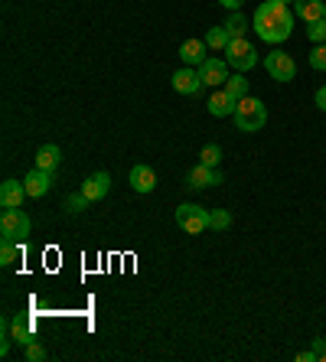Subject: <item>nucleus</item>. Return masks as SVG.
<instances>
[{
	"label": "nucleus",
	"mask_w": 326,
	"mask_h": 362,
	"mask_svg": "<svg viewBox=\"0 0 326 362\" xmlns=\"http://www.w3.org/2000/svg\"><path fill=\"white\" fill-rule=\"evenodd\" d=\"M199 163H205V167H219V163H222V147H219V144H205L203 153H199Z\"/></svg>",
	"instance_id": "5701e85b"
},
{
	"label": "nucleus",
	"mask_w": 326,
	"mask_h": 362,
	"mask_svg": "<svg viewBox=\"0 0 326 362\" xmlns=\"http://www.w3.org/2000/svg\"><path fill=\"white\" fill-rule=\"evenodd\" d=\"M219 4H222L225 10H242V4H245V0H219Z\"/></svg>",
	"instance_id": "c756f323"
},
{
	"label": "nucleus",
	"mask_w": 326,
	"mask_h": 362,
	"mask_svg": "<svg viewBox=\"0 0 326 362\" xmlns=\"http://www.w3.org/2000/svg\"><path fill=\"white\" fill-rule=\"evenodd\" d=\"M222 88L235 98V102H238V98L248 95V78H245V72H235V76L225 78V85H222Z\"/></svg>",
	"instance_id": "aec40b11"
},
{
	"label": "nucleus",
	"mask_w": 326,
	"mask_h": 362,
	"mask_svg": "<svg viewBox=\"0 0 326 362\" xmlns=\"http://www.w3.org/2000/svg\"><path fill=\"white\" fill-rule=\"evenodd\" d=\"M310 69L326 72V43H317V46H313V53H310Z\"/></svg>",
	"instance_id": "bb28decb"
},
{
	"label": "nucleus",
	"mask_w": 326,
	"mask_h": 362,
	"mask_svg": "<svg viewBox=\"0 0 326 362\" xmlns=\"http://www.w3.org/2000/svg\"><path fill=\"white\" fill-rule=\"evenodd\" d=\"M23 356H27L29 362H43L46 359V349H43L39 343H29V346H23Z\"/></svg>",
	"instance_id": "cd10ccee"
},
{
	"label": "nucleus",
	"mask_w": 326,
	"mask_h": 362,
	"mask_svg": "<svg viewBox=\"0 0 326 362\" xmlns=\"http://www.w3.org/2000/svg\"><path fill=\"white\" fill-rule=\"evenodd\" d=\"M128 183H130V190L134 193H154L157 190V173L150 170L147 163H137V167H130V176H128Z\"/></svg>",
	"instance_id": "f8f14e48"
},
{
	"label": "nucleus",
	"mask_w": 326,
	"mask_h": 362,
	"mask_svg": "<svg viewBox=\"0 0 326 362\" xmlns=\"http://www.w3.org/2000/svg\"><path fill=\"white\" fill-rule=\"evenodd\" d=\"M88 202H92V200H88L82 190H79V193H69V196H65V212H82Z\"/></svg>",
	"instance_id": "b1692460"
},
{
	"label": "nucleus",
	"mask_w": 326,
	"mask_h": 362,
	"mask_svg": "<svg viewBox=\"0 0 326 362\" xmlns=\"http://www.w3.org/2000/svg\"><path fill=\"white\" fill-rule=\"evenodd\" d=\"M297 359L300 362H313L317 359V353H313V349H304V353H297Z\"/></svg>",
	"instance_id": "2f4dec72"
},
{
	"label": "nucleus",
	"mask_w": 326,
	"mask_h": 362,
	"mask_svg": "<svg viewBox=\"0 0 326 362\" xmlns=\"http://www.w3.org/2000/svg\"><path fill=\"white\" fill-rule=\"evenodd\" d=\"M82 193H85V196H88V200H92V202L104 200V196L111 193V173L98 170V173H92V176H85V183H82Z\"/></svg>",
	"instance_id": "ddd939ff"
},
{
	"label": "nucleus",
	"mask_w": 326,
	"mask_h": 362,
	"mask_svg": "<svg viewBox=\"0 0 326 362\" xmlns=\"http://www.w3.org/2000/svg\"><path fill=\"white\" fill-rule=\"evenodd\" d=\"M313 102H317V108L326 115V85H323V88H317V98H313Z\"/></svg>",
	"instance_id": "c85d7f7f"
},
{
	"label": "nucleus",
	"mask_w": 326,
	"mask_h": 362,
	"mask_svg": "<svg viewBox=\"0 0 326 362\" xmlns=\"http://www.w3.org/2000/svg\"><path fill=\"white\" fill-rule=\"evenodd\" d=\"M205 46L215 49V53H225V46H229V33H225V27L209 29V33H205Z\"/></svg>",
	"instance_id": "412c9836"
},
{
	"label": "nucleus",
	"mask_w": 326,
	"mask_h": 362,
	"mask_svg": "<svg viewBox=\"0 0 326 362\" xmlns=\"http://www.w3.org/2000/svg\"><path fill=\"white\" fill-rule=\"evenodd\" d=\"M235 105H238V102H235L225 88H219V92L209 98V115L212 118H229V115H235Z\"/></svg>",
	"instance_id": "2eb2a0df"
},
{
	"label": "nucleus",
	"mask_w": 326,
	"mask_h": 362,
	"mask_svg": "<svg viewBox=\"0 0 326 362\" xmlns=\"http://www.w3.org/2000/svg\"><path fill=\"white\" fill-rule=\"evenodd\" d=\"M23 200H29V196H27V186L20 180L0 183V206L4 209H23Z\"/></svg>",
	"instance_id": "9b49d317"
},
{
	"label": "nucleus",
	"mask_w": 326,
	"mask_h": 362,
	"mask_svg": "<svg viewBox=\"0 0 326 362\" xmlns=\"http://www.w3.org/2000/svg\"><path fill=\"white\" fill-rule=\"evenodd\" d=\"M209 222H212V209H203V206H196V202H183L177 206V225L186 235H203L209 229Z\"/></svg>",
	"instance_id": "7ed1b4c3"
},
{
	"label": "nucleus",
	"mask_w": 326,
	"mask_h": 362,
	"mask_svg": "<svg viewBox=\"0 0 326 362\" xmlns=\"http://www.w3.org/2000/svg\"><path fill=\"white\" fill-rule=\"evenodd\" d=\"M23 186H27V196H29V200H43V196L53 190V173L33 167V170L23 176Z\"/></svg>",
	"instance_id": "6e6552de"
},
{
	"label": "nucleus",
	"mask_w": 326,
	"mask_h": 362,
	"mask_svg": "<svg viewBox=\"0 0 326 362\" xmlns=\"http://www.w3.org/2000/svg\"><path fill=\"white\" fill-rule=\"evenodd\" d=\"M232 121H235L238 131L254 134V131H261V127L268 124V108H264V102H258V98L245 95V98H238V105H235Z\"/></svg>",
	"instance_id": "f03ea898"
},
{
	"label": "nucleus",
	"mask_w": 326,
	"mask_h": 362,
	"mask_svg": "<svg viewBox=\"0 0 326 362\" xmlns=\"http://www.w3.org/2000/svg\"><path fill=\"white\" fill-rule=\"evenodd\" d=\"M307 39L317 46V43H326V17L317 20V23H307Z\"/></svg>",
	"instance_id": "a878e982"
},
{
	"label": "nucleus",
	"mask_w": 326,
	"mask_h": 362,
	"mask_svg": "<svg viewBox=\"0 0 326 362\" xmlns=\"http://www.w3.org/2000/svg\"><path fill=\"white\" fill-rule=\"evenodd\" d=\"M225 183V176L219 173V167H205V163H196L193 170H189V190H203V186H219Z\"/></svg>",
	"instance_id": "9d476101"
},
{
	"label": "nucleus",
	"mask_w": 326,
	"mask_h": 362,
	"mask_svg": "<svg viewBox=\"0 0 326 362\" xmlns=\"http://www.w3.org/2000/svg\"><path fill=\"white\" fill-rule=\"evenodd\" d=\"M229 225H232V212L229 209H212V222H209V229L225 232Z\"/></svg>",
	"instance_id": "393cba45"
},
{
	"label": "nucleus",
	"mask_w": 326,
	"mask_h": 362,
	"mask_svg": "<svg viewBox=\"0 0 326 362\" xmlns=\"http://www.w3.org/2000/svg\"><path fill=\"white\" fill-rule=\"evenodd\" d=\"M294 10L287 4H280V0H264L258 10H254V33L258 39L271 43V46H278L284 39L294 33Z\"/></svg>",
	"instance_id": "f257e3e1"
},
{
	"label": "nucleus",
	"mask_w": 326,
	"mask_h": 362,
	"mask_svg": "<svg viewBox=\"0 0 326 362\" xmlns=\"http://www.w3.org/2000/svg\"><path fill=\"white\" fill-rule=\"evenodd\" d=\"M196 72H199V78H203L205 85H225V78H229V62H225V59H215V56H209L203 62V66L196 69Z\"/></svg>",
	"instance_id": "1a4fd4ad"
},
{
	"label": "nucleus",
	"mask_w": 326,
	"mask_h": 362,
	"mask_svg": "<svg viewBox=\"0 0 326 362\" xmlns=\"http://www.w3.org/2000/svg\"><path fill=\"white\" fill-rule=\"evenodd\" d=\"M170 85H173V92H179V95H199L203 92V78H199V72H193L189 66H183V69H177L173 72V78H170Z\"/></svg>",
	"instance_id": "0eeeda50"
},
{
	"label": "nucleus",
	"mask_w": 326,
	"mask_h": 362,
	"mask_svg": "<svg viewBox=\"0 0 326 362\" xmlns=\"http://www.w3.org/2000/svg\"><path fill=\"white\" fill-rule=\"evenodd\" d=\"M323 7H326V0H294V17L307 20V23H317V20H323Z\"/></svg>",
	"instance_id": "dca6fc26"
},
{
	"label": "nucleus",
	"mask_w": 326,
	"mask_h": 362,
	"mask_svg": "<svg viewBox=\"0 0 326 362\" xmlns=\"http://www.w3.org/2000/svg\"><path fill=\"white\" fill-rule=\"evenodd\" d=\"M323 17H326V7H323Z\"/></svg>",
	"instance_id": "473e14b6"
},
{
	"label": "nucleus",
	"mask_w": 326,
	"mask_h": 362,
	"mask_svg": "<svg viewBox=\"0 0 326 362\" xmlns=\"http://www.w3.org/2000/svg\"><path fill=\"white\" fill-rule=\"evenodd\" d=\"M20 255V242L17 239H0V265L10 267Z\"/></svg>",
	"instance_id": "4be33fe9"
},
{
	"label": "nucleus",
	"mask_w": 326,
	"mask_h": 362,
	"mask_svg": "<svg viewBox=\"0 0 326 362\" xmlns=\"http://www.w3.org/2000/svg\"><path fill=\"white\" fill-rule=\"evenodd\" d=\"M313 353H317V359L326 353V340H320V336H317V340H313Z\"/></svg>",
	"instance_id": "7c9ffc66"
},
{
	"label": "nucleus",
	"mask_w": 326,
	"mask_h": 362,
	"mask_svg": "<svg viewBox=\"0 0 326 362\" xmlns=\"http://www.w3.org/2000/svg\"><path fill=\"white\" fill-rule=\"evenodd\" d=\"M280 4H287V0H280Z\"/></svg>",
	"instance_id": "72a5a7b5"
},
{
	"label": "nucleus",
	"mask_w": 326,
	"mask_h": 362,
	"mask_svg": "<svg viewBox=\"0 0 326 362\" xmlns=\"http://www.w3.org/2000/svg\"><path fill=\"white\" fill-rule=\"evenodd\" d=\"M225 62L235 69V72H248V69L258 66V53L248 39H229V46H225Z\"/></svg>",
	"instance_id": "20e7f679"
},
{
	"label": "nucleus",
	"mask_w": 326,
	"mask_h": 362,
	"mask_svg": "<svg viewBox=\"0 0 326 362\" xmlns=\"http://www.w3.org/2000/svg\"><path fill=\"white\" fill-rule=\"evenodd\" d=\"M222 27H225V33H229V39H242L245 33H248V20H245L242 10H232Z\"/></svg>",
	"instance_id": "6ab92c4d"
},
{
	"label": "nucleus",
	"mask_w": 326,
	"mask_h": 362,
	"mask_svg": "<svg viewBox=\"0 0 326 362\" xmlns=\"http://www.w3.org/2000/svg\"><path fill=\"white\" fill-rule=\"evenodd\" d=\"M59 163H62V151H59L56 144H43V147L36 151V167H39V170L56 173Z\"/></svg>",
	"instance_id": "a211bd4d"
},
{
	"label": "nucleus",
	"mask_w": 326,
	"mask_h": 362,
	"mask_svg": "<svg viewBox=\"0 0 326 362\" xmlns=\"http://www.w3.org/2000/svg\"><path fill=\"white\" fill-rule=\"evenodd\" d=\"M205 39H186V43H183V46H179V59H183V62H186V66H203L205 59Z\"/></svg>",
	"instance_id": "4468645a"
},
{
	"label": "nucleus",
	"mask_w": 326,
	"mask_h": 362,
	"mask_svg": "<svg viewBox=\"0 0 326 362\" xmlns=\"http://www.w3.org/2000/svg\"><path fill=\"white\" fill-rule=\"evenodd\" d=\"M264 69H268V76L274 78V82H294V76H297V62L287 56V53H268L264 56Z\"/></svg>",
	"instance_id": "423d86ee"
},
{
	"label": "nucleus",
	"mask_w": 326,
	"mask_h": 362,
	"mask_svg": "<svg viewBox=\"0 0 326 362\" xmlns=\"http://www.w3.org/2000/svg\"><path fill=\"white\" fill-rule=\"evenodd\" d=\"M10 336H13V343H20V346L36 343V336H33V323H29L27 316H10Z\"/></svg>",
	"instance_id": "f3484780"
},
{
	"label": "nucleus",
	"mask_w": 326,
	"mask_h": 362,
	"mask_svg": "<svg viewBox=\"0 0 326 362\" xmlns=\"http://www.w3.org/2000/svg\"><path fill=\"white\" fill-rule=\"evenodd\" d=\"M29 235V216L23 209H4L0 216V239H17L23 242Z\"/></svg>",
	"instance_id": "39448f33"
}]
</instances>
